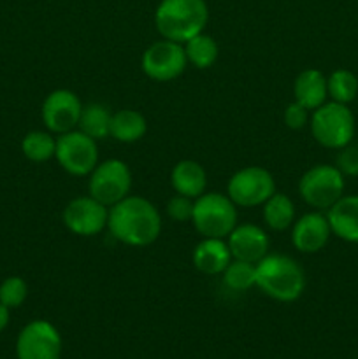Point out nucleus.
I'll return each mask as SVG.
<instances>
[{
	"instance_id": "obj_17",
	"label": "nucleus",
	"mask_w": 358,
	"mask_h": 359,
	"mask_svg": "<svg viewBox=\"0 0 358 359\" xmlns=\"http://www.w3.org/2000/svg\"><path fill=\"white\" fill-rule=\"evenodd\" d=\"M232 259L227 238H202L192 252L193 266L204 276H221Z\"/></svg>"
},
{
	"instance_id": "obj_23",
	"label": "nucleus",
	"mask_w": 358,
	"mask_h": 359,
	"mask_svg": "<svg viewBox=\"0 0 358 359\" xmlns=\"http://www.w3.org/2000/svg\"><path fill=\"white\" fill-rule=\"evenodd\" d=\"M183 46H185L188 63L199 70L211 69L218 62V56H220V46L214 41V37H211L206 32L192 37Z\"/></svg>"
},
{
	"instance_id": "obj_4",
	"label": "nucleus",
	"mask_w": 358,
	"mask_h": 359,
	"mask_svg": "<svg viewBox=\"0 0 358 359\" xmlns=\"http://www.w3.org/2000/svg\"><path fill=\"white\" fill-rule=\"evenodd\" d=\"M309 130L319 146L339 151L353 142L357 123L347 105L330 100L311 112Z\"/></svg>"
},
{
	"instance_id": "obj_12",
	"label": "nucleus",
	"mask_w": 358,
	"mask_h": 359,
	"mask_svg": "<svg viewBox=\"0 0 358 359\" xmlns=\"http://www.w3.org/2000/svg\"><path fill=\"white\" fill-rule=\"evenodd\" d=\"M109 207L84 195L70 200L62 212V221L70 233L77 237H95L107 230Z\"/></svg>"
},
{
	"instance_id": "obj_29",
	"label": "nucleus",
	"mask_w": 358,
	"mask_h": 359,
	"mask_svg": "<svg viewBox=\"0 0 358 359\" xmlns=\"http://www.w3.org/2000/svg\"><path fill=\"white\" fill-rule=\"evenodd\" d=\"M336 167L343 172L344 177H358V146H346L339 149Z\"/></svg>"
},
{
	"instance_id": "obj_21",
	"label": "nucleus",
	"mask_w": 358,
	"mask_h": 359,
	"mask_svg": "<svg viewBox=\"0 0 358 359\" xmlns=\"http://www.w3.org/2000/svg\"><path fill=\"white\" fill-rule=\"evenodd\" d=\"M111 119L112 112L107 105L100 104V102H91V104L83 105L77 130L98 142V140L111 137Z\"/></svg>"
},
{
	"instance_id": "obj_13",
	"label": "nucleus",
	"mask_w": 358,
	"mask_h": 359,
	"mask_svg": "<svg viewBox=\"0 0 358 359\" xmlns=\"http://www.w3.org/2000/svg\"><path fill=\"white\" fill-rule=\"evenodd\" d=\"M81 111H83L81 98L72 90L58 88L53 90L42 102V123L53 135H62L77 128Z\"/></svg>"
},
{
	"instance_id": "obj_19",
	"label": "nucleus",
	"mask_w": 358,
	"mask_h": 359,
	"mask_svg": "<svg viewBox=\"0 0 358 359\" xmlns=\"http://www.w3.org/2000/svg\"><path fill=\"white\" fill-rule=\"evenodd\" d=\"M295 102L304 105L309 112L323 105L329 98L326 76L318 69H305L293 81Z\"/></svg>"
},
{
	"instance_id": "obj_26",
	"label": "nucleus",
	"mask_w": 358,
	"mask_h": 359,
	"mask_svg": "<svg viewBox=\"0 0 358 359\" xmlns=\"http://www.w3.org/2000/svg\"><path fill=\"white\" fill-rule=\"evenodd\" d=\"M221 277H223V284L228 290L244 293L251 287H256V263L232 259L225 272L221 273Z\"/></svg>"
},
{
	"instance_id": "obj_14",
	"label": "nucleus",
	"mask_w": 358,
	"mask_h": 359,
	"mask_svg": "<svg viewBox=\"0 0 358 359\" xmlns=\"http://www.w3.org/2000/svg\"><path fill=\"white\" fill-rule=\"evenodd\" d=\"M330 237H332V228L323 210L305 212L291 224V244L304 255H316L325 249Z\"/></svg>"
},
{
	"instance_id": "obj_3",
	"label": "nucleus",
	"mask_w": 358,
	"mask_h": 359,
	"mask_svg": "<svg viewBox=\"0 0 358 359\" xmlns=\"http://www.w3.org/2000/svg\"><path fill=\"white\" fill-rule=\"evenodd\" d=\"M209 7L206 0H161L154 11V27L161 39L185 44L206 30Z\"/></svg>"
},
{
	"instance_id": "obj_27",
	"label": "nucleus",
	"mask_w": 358,
	"mask_h": 359,
	"mask_svg": "<svg viewBox=\"0 0 358 359\" xmlns=\"http://www.w3.org/2000/svg\"><path fill=\"white\" fill-rule=\"evenodd\" d=\"M28 297V286L21 277H7L0 284V304L6 305L7 309H18L25 304Z\"/></svg>"
},
{
	"instance_id": "obj_10",
	"label": "nucleus",
	"mask_w": 358,
	"mask_h": 359,
	"mask_svg": "<svg viewBox=\"0 0 358 359\" xmlns=\"http://www.w3.org/2000/svg\"><path fill=\"white\" fill-rule=\"evenodd\" d=\"M140 67L146 77L154 83H171L183 76L188 67L185 46L168 39L153 42L144 49Z\"/></svg>"
},
{
	"instance_id": "obj_30",
	"label": "nucleus",
	"mask_w": 358,
	"mask_h": 359,
	"mask_svg": "<svg viewBox=\"0 0 358 359\" xmlns=\"http://www.w3.org/2000/svg\"><path fill=\"white\" fill-rule=\"evenodd\" d=\"M309 118H311V114H309L307 109L295 100L288 104L286 109H284L283 121L286 128L290 130H302L309 126Z\"/></svg>"
},
{
	"instance_id": "obj_9",
	"label": "nucleus",
	"mask_w": 358,
	"mask_h": 359,
	"mask_svg": "<svg viewBox=\"0 0 358 359\" xmlns=\"http://www.w3.org/2000/svg\"><path fill=\"white\" fill-rule=\"evenodd\" d=\"M276 181L267 168L251 165L235 172L227 184V195L242 209L260 207L276 193Z\"/></svg>"
},
{
	"instance_id": "obj_20",
	"label": "nucleus",
	"mask_w": 358,
	"mask_h": 359,
	"mask_svg": "<svg viewBox=\"0 0 358 359\" xmlns=\"http://www.w3.org/2000/svg\"><path fill=\"white\" fill-rule=\"evenodd\" d=\"M147 133V121L135 109H119L112 112L111 139L121 144H135Z\"/></svg>"
},
{
	"instance_id": "obj_15",
	"label": "nucleus",
	"mask_w": 358,
	"mask_h": 359,
	"mask_svg": "<svg viewBox=\"0 0 358 359\" xmlns=\"http://www.w3.org/2000/svg\"><path fill=\"white\" fill-rule=\"evenodd\" d=\"M228 249L234 259L248 263H258L269 255L270 241L267 231L258 224H239L227 237Z\"/></svg>"
},
{
	"instance_id": "obj_18",
	"label": "nucleus",
	"mask_w": 358,
	"mask_h": 359,
	"mask_svg": "<svg viewBox=\"0 0 358 359\" xmlns=\"http://www.w3.org/2000/svg\"><path fill=\"white\" fill-rule=\"evenodd\" d=\"M171 184L174 193L197 200L207 191V172L199 161L181 160L172 167Z\"/></svg>"
},
{
	"instance_id": "obj_2",
	"label": "nucleus",
	"mask_w": 358,
	"mask_h": 359,
	"mask_svg": "<svg viewBox=\"0 0 358 359\" xmlns=\"http://www.w3.org/2000/svg\"><path fill=\"white\" fill-rule=\"evenodd\" d=\"M256 287L272 300L291 304L305 291V272L288 255H267L256 263Z\"/></svg>"
},
{
	"instance_id": "obj_24",
	"label": "nucleus",
	"mask_w": 358,
	"mask_h": 359,
	"mask_svg": "<svg viewBox=\"0 0 358 359\" xmlns=\"http://www.w3.org/2000/svg\"><path fill=\"white\" fill-rule=\"evenodd\" d=\"M21 151L27 160L34 163H44L55 158L56 137H53L51 132H42V130L28 132L21 140Z\"/></svg>"
},
{
	"instance_id": "obj_8",
	"label": "nucleus",
	"mask_w": 358,
	"mask_h": 359,
	"mask_svg": "<svg viewBox=\"0 0 358 359\" xmlns=\"http://www.w3.org/2000/svg\"><path fill=\"white\" fill-rule=\"evenodd\" d=\"M55 160L67 174L74 177H88L98 165L97 140L77 128L56 135Z\"/></svg>"
},
{
	"instance_id": "obj_25",
	"label": "nucleus",
	"mask_w": 358,
	"mask_h": 359,
	"mask_svg": "<svg viewBox=\"0 0 358 359\" xmlns=\"http://www.w3.org/2000/svg\"><path fill=\"white\" fill-rule=\"evenodd\" d=\"M329 98L337 104L350 105L358 95V77L347 69H337L326 77Z\"/></svg>"
},
{
	"instance_id": "obj_22",
	"label": "nucleus",
	"mask_w": 358,
	"mask_h": 359,
	"mask_svg": "<svg viewBox=\"0 0 358 359\" xmlns=\"http://www.w3.org/2000/svg\"><path fill=\"white\" fill-rule=\"evenodd\" d=\"M263 221L274 231H284L295 223V203L286 193L276 191L263 203Z\"/></svg>"
},
{
	"instance_id": "obj_11",
	"label": "nucleus",
	"mask_w": 358,
	"mask_h": 359,
	"mask_svg": "<svg viewBox=\"0 0 358 359\" xmlns=\"http://www.w3.org/2000/svg\"><path fill=\"white\" fill-rule=\"evenodd\" d=\"M62 335L46 319L30 321L16 340L18 359H62Z\"/></svg>"
},
{
	"instance_id": "obj_31",
	"label": "nucleus",
	"mask_w": 358,
	"mask_h": 359,
	"mask_svg": "<svg viewBox=\"0 0 358 359\" xmlns=\"http://www.w3.org/2000/svg\"><path fill=\"white\" fill-rule=\"evenodd\" d=\"M9 319H11L9 309H7L4 304H0V333L7 328V325H9Z\"/></svg>"
},
{
	"instance_id": "obj_6",
	"label": "nucleus",
	"mask_w": 358,
	"mask_h": 359,
	"mask_svg": "<svg viewBox=\"0 0 358 359\" xmlns=\"http://www.w3.org/2000/svg\"><path fill=\"white\" fill-rule=\"evenodd\" d=\"M346 189V177L336 165L318 163L298 179V195L312 210H329Z\"/></svg>"
},
{
	"instance_id": "obj_28",
	"label": "nucleus",
	"mask_w": 358,
	"mask_h": 359,
	"mask_svg": "<svg viewBox=\"0 0 358 359\" xmlns=\"http://www.w3.org/2000/svg\"><path fill=\"white\" fill-rule=\"evenodd\" d=\"M193 203L195 200L188 198V196H183L175 193L172 198H168L167 202V216L171 217L175 223H190L193 216Z\"/></svg>"
},
{
	"instance_id": "obj_1",
	"label": "nucleus",
	"mask_w": 358,
	"mask_h": 359,
	"mask_svg": "<svg viewBox=\"0 0 358 359\" xmlns=\"http://www.w3.org/2000/svg\"><path fill=\"white\" fill-rule=\"evenodd\" d=\"M107 231L114 241L128 248H147L161 233V214L151 200L128 195L109 207Z\"/></svg>"
},
{
	"instance_id": "obj_16",
	"label": "nucleus",
	"mask_w": 358,
	"mask_h": 359,
	"mask_svg": "<svg viewBox=\"0 0 358 359\" xmlns=\"http://www.w3.org/2000/svg\"><path fill=\"white\" fill-rule=\"evenodd\" d=\"M325 214L332 235L358 245V195H343Z\"/></svg>"
},
{
	"instance_id": "obj_7",
	"label": "nucleus",
	"mask_w": 358,
	"mask_h": 359,
	"mask_svg": "<svg viewBox=\"0 0 358 359\" xmlns=\"http://www.w3.org/2000/svg\"><path fill=\"white\" fill-rule=\"evenodd\" d=\"M132 191V170L118 158L98 161L88 175V195L93 196L105 207L121 202Z\"/></svg>"
},
{
	"instance_id": "obj_5",
	"label": "nucleus",
	"mask_w": 358,
	"mask_h": 359,
	"mask_svg": "<svg viewBox=\"0 0 358 359\" xmlns=\"http://www.w3.org/2000/svg\"><path fill=\"white\" fill-rule=\"evenodd\" d=\"M190 223L202 238H227L237 226V205L218 191H206L193 203Z\"/></svg>"
}]
</instances>
